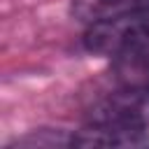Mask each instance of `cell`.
Here are the masks:
<instances>
[{
  "mask_svg": "<svg viewBox=\"0 0 149 149\" xmlns=\"http://www.w3.org/2000/svg\"><path fill=\"white\" fill-rule=\"evenodd\" d=\"M86 126L149 130V86H121L86 112Z\"/></svg>",
  "mask_w": 149,
  "mask_h": 149,
  "instance_id": "cell-1",
  "label": "cell"
},
{
  "mask_svg": "<svg viewBox=\"0 0 149 149\" xmlns=\"http://www.w3.org/2000/svg\"><path fill=\"white\" fill-rule=\"evenodd\" d=\"M12 147H72V133L61 128H37L7 144V149Z\"/></svg>",
  "mask_w": 149,
  "mask_h": 149,
  "instance_id": "cell-2",
  "label": "cell"
},
{
  "mask_svg": "<svg viewBox=\"0 0 149 149\" xmlns=\"http://www.w3.org/2000/svg\"><path fill=\"white\" fill-rule=\"evenodd\" d=\"M107 5H137V2H147V0H102Z\"/></svg>",
  "mask_w": 149,
  "mask_h": 149,
  "instance_id": "cell-3",
  "label": "cell"
}]
</instances>
